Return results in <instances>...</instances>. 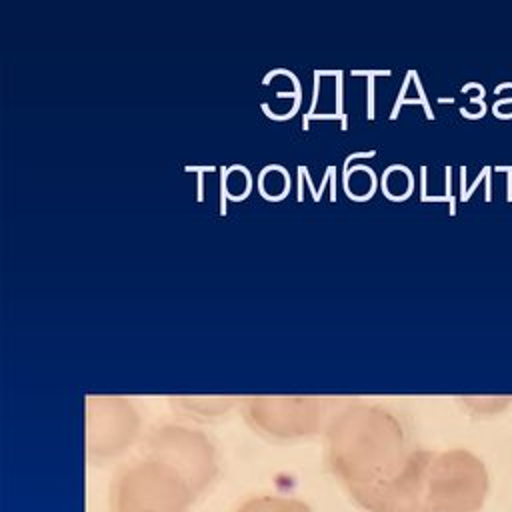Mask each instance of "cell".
<instances>
[{
  "label": "cell",
  "mask_w": 512,
  "mask_h": 512,
  "mask_svg": "<svg viewBox=\"0 0 512 512\" xmlns=\"http://www.w3.org/2000/svg\"><path fill=\"white\" fill-rule=\"evenodd\" d=\"M406 462L400 428L384 412L360 408L336 422L330 436V468L360 508L394 482Z\"/></svg>",
  "instance_id": "1"
},
{
  "label": "cell",
  "mask_w": 512,
  "mask_h": 512,
  "mask_svg": "<svg viewBox=\"0 0 512 512\" xmlns=\"http://www.w3.org/2000/svg\"><path fill=\"white\" fill-rule=\"evenodd\" d=\"M488 494L484 464L464 450L426 456L418 512H478Z\"/></svg>",
  "instance_id": "2"
},
{
  "label": "cell",
  "mask_w": 512,
  "mask_h": 512,
  "mask_svg": "<svg viewBox=\"0 0 512 512\" xmlns=\"http://www.w3.org/2000/svg\"><path fill=\"white\" fill-rule=\"evenodd\" d=\"M188 482L160 460L122 470L112 484V512H186L194 500Z\"/></svg>",
  "instance_id": "3"
},
{
  "label": "cell",
  "mask_w": 512,
  "mask_h": 512,
  "mask_svg": "<svg viewBox=\"0 0 512 512\" xmlns=\"http://www.w3.org/2000/svg\"><path fill=\"white\" fill-rule=\"evenodd\" d=\"M154 460L174 468L198 496L216 476L212 448L202 436L186 430H164L152 444Z\"/></svg>",
  "instance_id": "4"
},
{
  "label": "cell",
  "mask_w": 512,
  "mask_h": 512,
  "mask_svg": "<svg viewBox=\"0 0 512 512\" xmlns=\"http://www.w3.org/2000/svg\"><path fill=\"white\" fill-rule=\"evenodd\" d=\"M254 420L274 434H302L314 428V412L308 404H254Z\"/></svg>",
  "instance_id": "5"
},
{
  "label": "cell",
  "mask_w": 512,
  "mask_h": 512,
  "mask_svg": "<svg viewBox=\"0 0 512 512\" xmlns=\"http://www.w3.org/2000/svg\"><path fill=\"white\" fill-rule=\"evenodd\" d=\"M234 512H312L308 504L290 496H252Z\"/></svg>",
  "instance_id": "6"
}]
</instances>
